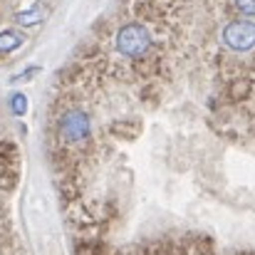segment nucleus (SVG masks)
I'll return each instance as SVG.
<instances>
[{
	"instance_id": "nucleus-2",
	"label": "nucleus",
	"mask_w": 255,
	"mask_h": 255,
	"mask_svg": "<svg viewBox=\"0 0 255 255\" xmlns=\"http://www.w3.org/2000/svg\"><path fill=\"white\" fill-rule=\"evenodd\" d=\"M109 131H112L114 136H119V139H134V136L141 131V122H134V119H117V122L109 127Z\"/></svg>"
},
{
	"instance_id": "nucleus-5",
	"label": "nucleus",
	"mask_w": 255,
	"mask_h": 255,
	"mask_svg": "<svg viewBox=\"0 0 255 255\" xmlns=\"http://www.w3.org/2000/svg\"><path fill=\"white\" fill-rule=\"evenodd\" d=\"M10 107H12V114L22 117V114L27 112V97H25V94H15V97L10 99Z\"/></svg>"
},
{
	"instance_id": "nucleus-4",
	"label": "nucleus",
	"mask_w": 255,
	"mask_h": 255,
	"mask_svg": "<svg viewBox=\"0 0 255 255\" xmlns=\"http://www.w3.org/2000/svg\"><path fill=\"white\" fill-rule=\"evenodd\" d=\"M25 42V35L17 32V30H2L0 32V52L7 55V52H15L17 47H22Z\"/></svg>"
},
{
	"instance_id": "nucleus-1",
	"label": "nucleus",
	"mask_w": 255,
	"mask_h": 255,
	"mask_svg": "<svg viewBox=\"0 0 255 255\" xmlns=\"http://www.w3.org/2000/svg\"><path fill=\"white\" fill-rule=\"evenodd\" d=\"M57 139L60 146L75 156H82L92 146V117L82 107H67L57 117Z\"/></svg>"
},
{
	"instance_id": "nucleus-6",
	"label": "nucleus",
	"mask_w": 255,
	"mask_h": 255,
	"mask_svg": "<svg viewBox=\"0 0 255 255\" xmlns=\"http://www.w3.org/2000/svg\"><path fill=\"white\" fill-rule=\"evenodd\" d=\"M35 72H37V67H30V70H25L22 75H15V77H12V82H25V80H27V77H32Z\"/></svg>"
},
{
	"instance_id": "nucleus-3",
	"label": "nucleus",
	"mask_w": 255,
	"mask_h": 255,
	"mask_svg": "<svg viewBox=\"0 0 255 255\" xmlns=\"http://www.w3.org/2000/svg\"><path fill=\"white\" fill-rule=\"evenodd\" d=\"M45 15H47V10H45V7H40V5H35V7H27V10L15 12V22H17V25H22V27H32V25L42 22V20H45Z\"/></svg>"
}]
</instances>
